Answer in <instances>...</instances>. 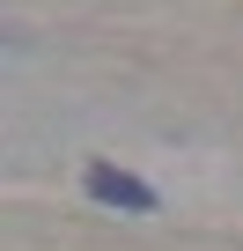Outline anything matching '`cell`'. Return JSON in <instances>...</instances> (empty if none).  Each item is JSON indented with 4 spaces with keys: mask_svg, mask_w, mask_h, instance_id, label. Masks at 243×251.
I'll use <instances>...</instances> for the list:
<instances>
[{
    "mask_svg": "<svg viewBox=\"0 0 243 251\" xmlns=\"http://www.w3.org/2000/svg\"><path fill=\"white\" fill-rule=\"evenodd\" d=\"M81 192H88L96 207H126V214H155V207H162L155 185H140L133 170H110V163H88V170H81Z\"/></svg>",
    "mask_w": 243,
    "mask_h": 251,
    "instance_id": "1",
    "label": "cell"
}]
</instances>
